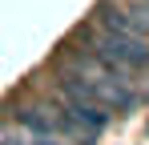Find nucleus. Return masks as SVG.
<instances>
[{
  "label": "nucleus",
  "mask_w": 149,
  "mask_h": 145,
  "mask_svg": "<svg viewBox=\"0 0 149 145\" xmlns=\"http://www.w3.org/2000/svg\"><path fill=\"white\" fill-rule=\"evenodd\" d=\"M93 56L101 65H109L113 72H133L149 69V40H137V36H117V32H97L93 36Z\"/></svg>",
  "instance_id": "f257e3e1"
},
{
  "label": "nucleus",
  "mask_w": 149,
  "mask_h": 145,
  "mask_svg": "<svg viewBox=\"0 0 149 145\" xmlns=\"http://www.w3.org/2000/svg\"><path fill=\"white\" fill-rule=\"evenodd\" d=\"M36 145H65V141H56V137H40Z\"/></svg>",
  "instance_id": "20e7f679"
},
{
  "label": "nucleus",
  "mask_w": 149,
  "mask_h": 145,
  "mask_svg": "<svg viewBox=\"0 0 149 145\" xmlns=\"http://www.w3.org/2000/svg\"><path fill=\"white\" fill-rule=\"evenodd\" d=\"M0 145H28V141L20 137V133H4V137H0Z\"/></svg>",
  "instance_id": "7ed1b4c3"
},
{
  "label": "nucleus",
  "mask_w": 149,
  "mask_h": 145,
  "mask_svg": "<svg viewBox=\"0 0 149 145\" xmlns=\"http://www.w3.org/2000/svg\"><path fill=\"white\" fill-rule=\"evenodd\" d=\"M125 16H129V20H133V24L149 36V0H133V4L125 8Z\"/></svg>",
  "instance_id": "f03ea898"
}]
</instances>
